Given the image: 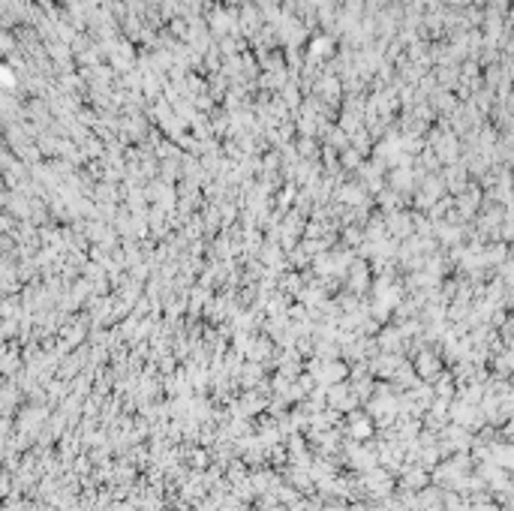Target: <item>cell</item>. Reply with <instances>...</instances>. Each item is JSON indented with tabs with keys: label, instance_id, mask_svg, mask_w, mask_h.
Returning <instances> with one entry per match:
<instances>
[{
	"label": "cell",
	"instance_id": "cell-1",
	"mask_svg": "<svg viewBox=\"0 0 514 511\" xmlns=\"http://www.w3.org/2000/svg\"><path fill=\"white\" fill-rule=\"evenodd\" d=\"M352 430H355V436H367V433H370V427H367V421H358V424L352 427Z\"/></svg>",
	"mask_w": 514,
	"mask_h": 511
}]
</instances>
